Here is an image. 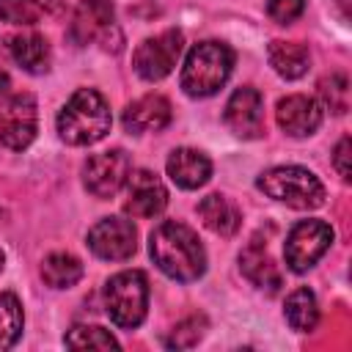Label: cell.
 Listing matches in <instances>:
<instances>
[{"instance_id": "30", "label": "cell", "mask_w": 352, "mask_h": 352, "mask_svg": "<svg viewBox=\"0 0 352 352\" xmlns=\"http://www.w3.org/2000/svg\"><path fill=\"white\" fill-rule=\"evenodd\" d=\"M44 16H58L63 11V0H30Z\"/></svg>"}, {"instance_id": "1", "label": "cell", "mask_w": 352, "mask_h": 352, "mask_svg": "<svg viewBox=\"0 0 352 352\" xmlns=\"http://www.w3.org/2000/svg\"><path fill=\"white\" fill-rule=\"evenodd\" d=\"M148 253L168 278L182 283L198 280L206 270V250L198 234L179 220H165L151 231Z\"/></svg>"}, {"instance_id": "26", "label": "cell", "mask_w": 352, "mask_h": 352, "mask_svg": "<svg viewBox=\"0 0 352 352\" xmlns=\"http://www.w3.org/2000/svg\"><path fill=\"white\" fill-rule=\"evenodd\" d=\"M204 330H206V319L204 316H187L170 330L168 346L170 349H190L204 338Z\"/></svg>"}, {"instance_id": "21", "label": "cell", "mask_w": 352, "mask_h": 352, "mask_svg": "<svg viewBox=\"0 0 352 352\" xmlns=\"http://www.w3.org/2000/svg\"><path fill=\"white\" fill-rule=\"evenodd\" d=\"M283 316L289 322L292 330L297 333H311L319 322V302L314 297V292L308 286H300L294 289L289 297H286V308H283Z\"/></svg>"}, {"instance_id": "20", "label": "cell", "mask_w": 352, "mask_h": 352, "mask_svg": "<svg viewBox=\"0 0 352 352\" xmlns=\"http://www.w3.org/2000/svg\"><path fill=\"white\" fill-rule=\"evenodd\" d=\"M267 58H270V66L283 77V80H297L308 72V63H311V55L305 50V44L300 41H280L275 38L267 50Z\"/></svg>"}, {"instance_id": "32", "label": "cell", "mask_w": 352, "mask_h": 352, "mask_svg": "<svg viewBox=\"0 0 352 352\" xmlns=\"http://www.w3.org/2000/svg\"><path fill=\"white\" fill-rule=\"evenodd\" d=\"M3 261H6V256H3V250H0V270H3Z\"/></svg>"}, {"instance_id": "31", "label": "cell", "mask_w": 352, "mask_h": 352, "mask_svg": "<svg viewBox=\"0 0 352 352\" xmlns=\"http://www.w3.org/2000/svg\"><path fill=\"white\" fill-rule=\"evenodd\" d=\"M8 88H11V80H8V74L0 69V99L8 94Z\"/></svg>"}, {"instance_id": "29", "label": "cell", "mask_w": 352, "mask_h": 352, "mask_svg": "<svg viewBox=\"0 0 352 352\" xmlns=\"http://www.w3.org/2000/svg\"><path fill=\"white\" fill-rule=\"evenodd\" d=\"M349 148H352V140L349 138H341L338 140V146H336V151H333V165H336V170H338V176L344 179V182H349L352 179V168H349Z\"/></svg>"}, {"instance_id": "25", "label": "cell", "mask_w": 352, "mask_h": 352, "mask_svg": "<svg viewBox=\"0 0 352 352\" xmlns=\"http://www.w3.org/2000/svg\"><path fill=\"white\" fill-rule=\"evenodd\" d=\"M319 96H322V104L330 107L336 116L346 113V107H349V80H346V74L333 72V74L322 77L319 80Z\"/></svg>"}, {"instance_id": "4", "label": "cell", "mask_w": 352, "mask_h": 352, "mask_svg": "<svg viewBox=\"0 0 352 352\" xmlns=\"http://www.w3.org/2000/svg\"><path fill=\"white\" fill-rule=\"evenodd\" d=\"M256 187L292 209H316L324 204V184L316 179V173L300 165L270 168L256 179Z\"/></svg>"}, {"instance_id": "17", "label": "cell", "mask_w": 352, "mask_h": 352, "mask_svg": "<svg viewBox=\"0 0 352 352\" xmlns=\"http://www.w3.org/2000/svg\"><path fill=\"white\" fill-rule=\"evenodd\" d=\"M239 270L258 289L278 292V286H280V270L272 261V256L267 250V242H261V236H253L245 245V250L239 253Z\"/></svg>"}, {"instance_id": "28", "label": "cell", "mask_w": 352, "mask_h": 352, "mask_svg": "<svg viewBox=\"0 0 352 352\" xmlns=\"http://www.w3.org/2000/svg\"><path fill=\"white\" fill-rule=\"evenodd\" d=\"M305 11V0H270L267 3V14L278 22V25H292L294 19H300Z\"/></svg>"}, {"instance_id": "2", "label": "cell", "mask_w": 352, "mask_h": 352, "mask_svg": "<svg viewBox=\"0 0 352 352\" xmlns=\"http://www.w3.org/2000/svg\"><path fill=\"white\" fill-rule=\"evenodd\" d=\"M113 116L104 96L94 88H80L58 113V135L69 146H94L110 132Z\"/></svg>"}, {"instance_id": "22", "label": "cell", "mask_w": 352, "mask_h": 352, "mask_svg": "<svg viewBox=\"0 0 352 352\" xmlns=\"http://www.w3.org/2000/svg\"><path fill=\"white\" fill-rule=\"evenodd\" d=\"M41 278L50 289H72L82 278V264L72 253H50L41 261Z\"/></svg>"}, {"instance_id": "13", "label": "cell", "mask_w": 352, "mask_h": 352, "mask_svg": "<svg viewBox=\"0 0 352 352\" xmlns=\"http://www.w3.org/2000/svg\"><path fill=\"white\" fill-rule=\"evenodd\" d=\"M168 206V190L151 170H135L126 176L124 212L132 217H154Z\"/></svg>"}, {"instance_id": "6", "label": "cell", "mask_w": 352, "mask_h": 352, "mask_svg": "<svg viewBox=\"0 0 352 352\" xmlns=\"http://www.w3.org/2000/svg\"><path fill=\"white\" fill-rule=\"evenodd\" d=\"M333 245V228L324 220H300L283 242V258L292 272L311 270Z\"/></svg>"}, {"instance_id": "23", "label": "cell", "mask_w": 352, "mask_h": 352, "mask_svg": "<svg viewBox=\"0 0 352 352\" xmlns=\"http://www.w3.org/2000/svg\"><path fill=\"white\" fill-rule=\"evenodd\" d=\"M22 324H25V316H22V305L16 294L3 292L0 294V349H8L16 344Z\"/></svg>"}, {"instance_id": "24", "label": "cell", "mask_w": 352, "mask_h": 352, "mask_svg": "<svg viewBox=\"0 0 352 352\" xmlns=\"http://www.w3.org/2000/svg\"><path fill=\"white\" fill-rule=\"evenodd\" d=\"M63 341L69 349H118L121 346L110 330L96 324H77L66 333Z\"/></svg>"}, {"instance_id": "7", "label": "cell", "mask_w": 352, "mask_h": 352, "mask_svg": "<svg viewBox=\"0 0 352 352\" xmlns=\"http://www.w3.org/2000/svg\"><path fill=\"white\" fill-rule=\"evenodd\" d=\"M182 50H184V36H182V30L170 28V30H162L160 36L140 41L132 55V66L143 80L157 82L173 72Z\"/></svg>"}, {"instance_id": "8", "label": "cell", "mask_w": 352, "mask_h": 352, "mask_svg": "<svg viewBox=\"0 0 352 352\" xmlns=\"http://www.w3.org/2000/svg\"><path fill=\"white\" fill-rule=\"evenodd\" d=\"M129 173H132V162H129L126 151L110 148V151H99V154L88 157V162L82 168V182L91 195L113 198L126 184Z\"/></svg>"}, {"instance_id": "18", "label": "cell", "mask_w": 352, "mask_h": 352, "mask_svg": "<svg viewBox=\"0 0 352 352\" xmlns=\"http://www.w3.org/2000/svg\"><path fill=\"white\" fill-rule=\"evenodd\" d=\"M6 50L11 60L30 72V74H44L50 69V41L38 33H16L6 38Z\"/></svg>"}, {"instance_id": "3", "label": "cell", "mask_w": 352, "mask_h": 352, "mask_svg": "<svg viewBox=\"0 0 352 352\" xmlns=\"http://www.w3.org/2000/svg\"><path fill=\"white\" fill-rule=\"evenodd\" d=\"M234 69V52L223 41H201L195 44L182 66V88L187 96L204 99L217 94Z\"/></svg>"}, {"instance_id": "10", "label": "cell", "mask_w": 352, "mask_h": 352, "mask_svg": "<svg viewBox=\"0 0 352 352\" xmlns=\"http://www.w3.org/2000/svg\"><path fill=\"white\" fill-rule=\"evenodd\" d=\"M88 248L94 256L104 261H126L138 250V231L132 220L124 217H102L88 231Z\"/></svg>"}, {"instance_id": "27", "label": "cell", "mask_w": 352, "mask_h": 352, "mask_svg": "<svg viewBox=\"0 0 352 352\" xmlns=\"http://www.w3.org/2000/svg\"><path fill=\"white\" fill-rule=\"evenodd\" d=\"M41 16H44V14H41L30 0H0V19H3V22L30 28V25H36Z\"/></svg>"}, {"instance_id": "11", "label": "cell", "mask_w": 352, "mask_h": 352, "mask_svg": "<svg viewBox=\"0 0 352 352\" xmlns=\"http://www.w3.org/2000/svg\"><path fill=\"white\" fill-rule=\"evenodd\" d=\"M223 118L236 138H245V140L261 138L264 135V99H261V94L250 85L236 88L226 102Z\"/></svg>"}, {"instance_id": "19", "label": "cell", "mask_w": 352, "mask_h": 352, "mask_svg": "<svg viewBox=\"0 0 352 352\" xmlns=\"http://www.w3.org/2000/svg\"><path fill=\"white\" fill-rule=\"evenodd\" d=\"M198 217L212 234H220V236H231L242 220L236 204L220 192H212L198 204Z\"/></svg>"}, {"instance_id": "15", "label": "cell", "mask_w": 352, "mask_h": 352, "mask_svg": "<svg viewBox=\"0 0 352 352\" xmlns=\"http://www.w3.org/2000/svg\"><path fill=\"white\" fill-rule=\"evenodd\" d=\"M121 121H124V129L132 135L160 132L170 124V102L160 94H146L126 104Z\"/></svg>"}, {"instance_id": "9", "label": "cell", "mask_w": 352, "mask_h": 352, "mask_svg": "<svg viewBox=\"0 0 352 352\" xmlns=\"http://www.w3.org/2000/svg\"><path fill=\"white\" fill-rule=\"evenodd\" d=\"M38 126V113H36V99L33 94H14L3 107H0V143L22 151L33 143Z\"/></svg>"}, {"instance_id": "16", "label": "cell", "mask_w": 352, "mask_h": 352, "mask_svg": "<svg viewBox=\"0 0 352 352\" xmlns=\"http://www.w3.org/2000/svg\"><path fill=\"white\" fill-rule=\"evenodd\" d=\"M165 168H168L170 182L176 187H182V190H198L212 176V162L198 148H176V151H170Z\"/></svg>"}, {"instance_id": "14", "label": "cell", "mask_w": 352, "mask_h": 352, "mask_svg": "<svg viewBox=\"0 0 352 352\" xmlns=\"http://www.w3.org/2000/svg\"><path fill=\"white\" fill-rule=\"evenodd\" d=\"M278 126L292 138H308L322 124V104L305 94H292L278 102L275 107Z\"/></svg>"}, {"instance_id": "12", "label": "cell", "mask_w": 352, "mask_h": 352, "mask_svg": "<svg viewBox=\"0 0 352 352\" xmlns=\"http://www.w3.org/2000/svg\"><path fill=\"white\" fill-rule=\"evenodd\" d=\"M113 0H80L69 25V38L77 47L94 44L96 38L107 41V33L113 30Z\"/></svg>"}, {"instance_id": "5", "label": "cell", "mask_w": 352, "mask_h": 352, "mask_svg": "<svg viewBox=\"0 0 352 352\" xmlns=\"http://www.w3.org/2000/svg\"><path fill=\"white\" fill-rule=\"evenodd\" d=\"M104 308L113 324L138 327L148 308V280L140 270H124L104 283Z\"/></svg>"}]
</instances>
